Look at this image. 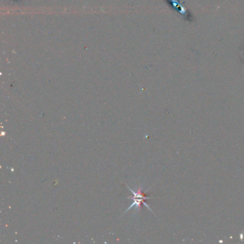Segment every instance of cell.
<instances>
[{
	"instance_id": "1",
	"label": "cell",
	"mask_w": 244,
	"mask_h": 244,
	"mask_svg": "<svg viewBox=\"0 0 244 244\" xmlns=\"http://www.w3.org/2000/svg\"><path fill=\"white\" fill-rule=\"evenodd\" d=\"M128 188L130 189V191L133 193V195H134V196L133 197V198H130V199L133 200V203L125 212L128 211V210H130L132 207H133L134 206H135L136 207H137V208H138L139 210H140V208H141V205H142V204L146 206V207L148 208L151 211H152V210H151V208L149 207V206H148V204H146L145 203V200L150 199V197L148 196V195H146L145 193H144L143 189H142L141 187L139 188L138 190H137V191H134V190H132L130 187H128Z\"/></svg>"
}]
</instances>
